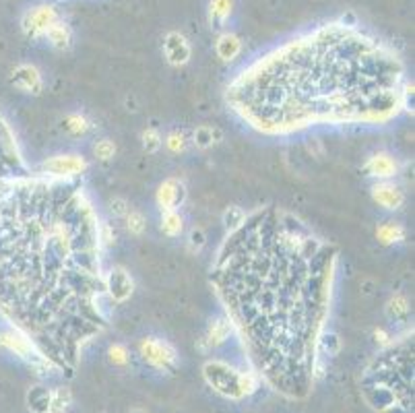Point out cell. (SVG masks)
Instances as JSON below:
<instances>
[{"label":"cell","mask_w":415,"mask_h":413,"mask_svg":"<svg viewBox=\"0 0 415 413\" xmlns=\"http://www.w3.org/2000/svg\"><path fill=\"white\" fill-rule=\"evenodd\" d=\"M100 219L77 178L0 180V314L72 374L105 329Z\"/></svg>","instance_id":"1"},{"label":"cell","mask_w":415,"mask_h":413,"mask_svg":"<svg viewBox=\"0 0 415 413\" xmlns=\"http://www.w3.org/2000/svg\"><path fill=\"white\" fill-rule=\"evenodd\" d=\"M337 248L294 213L263 206L219 246L211 283L258 379L304 399L316 380Z\"/></svg>","instance_id":"2"},{"label":"cell","mask_w":415,"mask_h":413,"mask_svg":"<svg viewBox=\"0 0 415 413\" xmlns=\"http://www.w3.org/2000/svg\"><path fill=\"white\" fill-rule=\"evenodd\" d=\"M401 56L355 23L331 21L258 56L225 102L252 131L289 137L314 126L388 124L405 107Z\"/></svg>","instance_id":"3"},{"label":"cell","mask_w":415,"mask_h":413,"mask_svg":"<svg viewBox=\"0 0 415 413\" xmlns=\"http://www.w3.org/2000/svg\"><path fill=\"white\" fill-rule=\"evenodd\" d=\"M368 405L376 413H414V333L390 341L360 380Z\"/></svg>","instance_id":"4"},{"label":"cell","mask_w":415,"mask_h":413,"mask_svg":"<svg viewBox=\"0 0 415 413\" xmlns=\"http://www.w3.org/2000/svg\"><path fill=\"white\" fill-rule=\"evenodd\" d=\"M203 376L217 395L232 399V401L246 399L242 393V384H240L242 370H238L236 366H232L223 360H209L203 366Z\"/></svg>","instance_id":"5"},{"label":"cell","mask_w":415,"mask_h":413,"mask_svg":"<svg viewBox=\"0 0 415 413\" xmlns=\"http://www.w3.org/2000/svg\"><path fill=\"white\" fill-rule=\"evenodd\" d=\"M25 172H29V166L25 164V159L19 151L17 137L11 131V126L6 124V120L0 116V180Z\"/></svg>","instance_id":"6"},{"label":"cell","mask_w":415,"mask_h":413,"mask_svg":"<svg viewBox=\"0 0 415 413\" xmlns=\"http://www.w3.org/2000/svg\"><path fill=\"white\" fill-rule=\"evenodd\" d=\"M138 353L149 366L157 370H172L178 364V351L170 343L155 337H145L138 343Z\"/></svg>","instance_id":"7"},{"label":"cell","mask_w":415,"mask_h":413,"mask_svg":"<svg viewBox=\"0 0 415 413\" xmlns=\"http://www.w3.org/2000/svg\"><path fill=\"white\" fill-rule=\"evenodd\" d=\"M56 21H60V15L56 11V6L52 4H39L34 6L32 11H27L21 19V29L23 34L32 39H39L48 32L50 25H54Z\"/></svg>","instance_id":"8"},{"label":"cell","mask_w":415,"mask_h":413,"mask_svg":"<svg viewBox=\"0 0 415 413\" xmlns=\"http://www.w3.org/2000/svg\"><path fill=\"white\" fill-rule=\"evenodd\" d=\"M87 170V162L81 155H54L39 166V173L52 178H79Z\"/></svg>","instance_id":"9"},{"label":"cell","mask_w":415,"mask_h":413,"mask_svg":"<svg viewBox=\"0 0 415 413\" xmlns=\"http://www.w3.org/2000/svg\"><path fill=\"white\" fill-rule=\"evenodd\" d=\"M133 291H135V281L126 269L114 267L104 275V294L110 296L112 302L124 304V302L131 300Z\"/></svg>","instance_id":"10"},{"label":"cell","mask_w":415,"mask_h":413,"mask_svg":"<svg viewBox=\"0 0 415 413\" xmlns=\"http://www.w3.org/2000/svg\"><path fill=\"white\" fill-rule=\"evenodd\" d=\"M370 192H372V201L386 211H399L405 205V192L393 180H376Z\"/></svg>","instance_id":"11"},{"label":"cell","mask_w":415,"mask_h":413,"mask_svg":"<svg viewBox=\"0 0 415 413\" xmlns=\"http://www.w3.org/2000/svg\"><path fill=\"white\" fill-rule=\"evenodd\" d=\"M157 206L162 209V213L166 211H178V206L186 201V186L182 180L178 178H168L159 184L157 195H155Z\"/></svg>","instance_id":"12"},{"label":"cell","mask_w":415,"mask_h":413,"mask_svg":"<svg viewBox=\"0 0 415 413\" xmlns=\"http://www.w3.org/2000/svg\"><path fill=\"white\" fill-rule=\"evenodd\" d=\"M164 56L168 60V65L172 67H184L188 65L190 56H192V48L190 41L186 39V35L180 32H170L164 37Z\"/></svg>","instance_id":"13"},{"label":"cell","mask_w":415,"mask_h":413,"mask_svg":"<svg viewBox=\"0 0 415 413\" xmlns=\"http://www.w3.org/2000/svg\"><path fill=\"white\" fill-rule=\"evenodd\" d=\"M11 85L23 93H32V96H39L44 91L41 72L35 69L34 65H19L11 72Z\"/></svg>","instance_id":"14"},{"label":"cell","mask_w":415,"mask_h":413,"mask_svg":"<svg viewBox=\"0 0 415 413\" xmlns=\"http://www.w3.org/2000/svg\"><path fill=\"white\" fill-rule=\"evenodd\" d=\"M364 172L374 180H393L399 173V162L390 153L378 151L368 157V162L364 164Z\"/></svg>","instance_id":"15"},{"label":"cell","mask_w":415,"mask_h":413,"mask_svg":"<svg viewBox=\"0 0 415 413\" xmlns=\"http://www.w3.org/2000/svg\"><path fill=\"white\" fill-rule=\"evenodd\" d=\"M232 333H234V329H232V324H230V320L225 316H219V318L211 320L205 337L201 339V349L209 351V349L221 347L223 343H228Z\"/></svg>","instance_id":"16"},{"label":"cell","mask_w":415,"mask_h":413,"mask_svg":"<svg viewBox=\"0 0 415 413\" xmlns=\"http://www.w3.org/2000/svg\"><path fill=\"white\" fill-rule=\"evenodd\" d=\"M215 52H217V56L223 63H234L240 56V52H242V39L236 34H232V32H225V34L217 37Z\"/></svg>","instance_id":"17"},{"label":"cell","mask_w":415,"mask_h":413,"mask_svg":"<svg viewBox=\"0 0 415 413\" xmlns=\"http://www.w3.org/2000/svg\"><path fill=\"white\" fill-rule=\"evenodd\" d=\"M44 39H48V44L56 50H69L70 41H72V32L70 27L60 19L54 25L48 27V32L44 34Z\"/></svg>","instance_id":"18"},{"label":"cell","mask_w":415,"mask_h":413,"mask_svg":"<svg viewBox=\"0 0 415 413\" xmlns=\"http://www.w3.org/2000/svg\"><path fill=\"white\" fill-rule=\"evenodd\" d=\"M52 399V388H46L41 384H35L27 391V405L34 413H48Z\"/></svg>","instance_id":"19"},{"label":"cell","mask_w":415,"mask_h":413,"mask_svg":"<svg viewBox=\"0 0 415 413\" xmlns=\"http://www.w3.org/2000/svg\"><path fill=\"white\" fill-rule=\"evenodd\" d=\"M376 238L384 246H390V244H399V242L405 240V228L401 223H395V221H386V223H381L376 228Z\"/></svg>","instance_id":"20"},{"label":"cell","mask_w":415,"mask_h":413,"mask_svg":"<svg viewBox=\"0 0 415 413\" xmlns=\"http://www.w3.org/2000/svg\"><path fill=\"white\" fill-rule=\"evenodd\" d=\"M384 310H386L388 320H395V322L405 320V318L409 316V312H411V308H409V300H407V296H403V294L390 296Z\"/></svg>","instance_id":"21"},{"label":"cell","mask_w":415,"mask_h":413,"mask_svg":"<svg viewBox=\"0 0 415 413\" xmlns=\"http://www.w3.org/2000/svg\"><path fill=\"white\" fill-rule=\"evenodd\" d=\"M162 232L170 238H178L184 232V217L178 211L162 213Z\"/></svg>","instance_id":"22"},{"label":"cell","mask_w":415,"mask_h":413,"mask_svg":"<svg viewBox=\"0 0 415 413\" xmlns=\"http://www.w3.org/2000/svg\"><path fill=\"white\" fill-rule=\"evenodd\" d=\"M72 403V395L70 388L67 386H56L52 388V399H50V409L48 413H65Z\"/></svg>","instance_id":"23"},{"label":"cell","mask_w":415,"mask_h":413,"mask_svg":"<svg viewBox=\"0 0 415 413\" xmlns=\"http://www.w3.org/2000/svg\"><path fill=\"white\" fill-rule=\"evenodd\" d=\"M65 129L69 131L70 135H74V137H83V135H87L93 129V124L83 114H69L65 118Z\"/></svg>","instance_id":"24"},{"label":"cell","mask_w":415,"mask_h":413,"mask_svg":"<svg viewBox=\"0 0 415 413\" xmlns=\"http://www.w3.org/2000/svg\"><path fill=\"white\" fill-rule=\"evenodd\" d=\"M221 138V133L213 126H199L192 135V140L199 149H209L213 147V143H217Z\"/></svg>","instance_id":"25"},{"label":"cell","mask_w":415,"mask_h":413,"mask_svg":"<svg viewBox=\"0 0 415 413\" xmlns=\"http://www.w3.org/2000/svg\"><path fill=\"white\" fill-rule=\"evenodd\" d=\"M244 219H246V211H244L242 206H228V209L223 211V225H225V232L230 234V232L238 230L244 223Z\"/></svg>","instance_id":"26"},{"label":"cell","mask_w":415,"mask_h":413,"mask_svg":"<svg viewBox=\"0 0 415 413\" xmlns=\"http://www.w3.org/2000/svg\"><path fill=\"white\" fill-rule=\"evenodd\" d=\"M232 15V0H211L209 4V19L211 23H223Z\"/></svg>","instance_id":"27"},{"label":"cell","mask_w":415,"mask_h":413,"mask_svg":"<svg viewBox=\"0 0 415 413\" xmlns=\"http://www.w3.org/2000/svg\"><path fill=\"white\" fill-rule=\"evenodd\" d=\"M124 221H126V230L133 234V236H143L145 230H147V219L145 215L137 211V209H131L126 215H124Z\"/></svg>","instance_id":"28"},{"label":"cell","mask_w":415,"mask_h":413,"mask_svg":"<svg viewBox=\"0 0 415 413\" xmlns=\"http://www.w3.org/2000/svg\"><path fill=\"white\" fill-rule=\"evenodd\" d=\"M140 140H143V149L147 153H157L164 145V138H162V133L157 129H147L143 131L140 135Z\"/></svg>","instance_id":"29"},{"label":"cell","mask_w":415,"mask_h":413,"mask_svg":"<svg viewBox=\"0 0 415 413\" xmlns=\"http://www.w3.org/2000/svg\"><path fill=\"white\" fill-rule=\"evenodd\" d=\"M93 155H95L100 162H110V159H114V155H116V145H114V140H110V138L98 140V143L93 145Z\"/></svg>","instance_id":"30"},{"label":"cell","mask_w":415,"mask_h":413,"mask_svg":"<svg viewBox=\"0 0 415 413\" xmlns=\"http://www.w3.org/2000/svg\"><path fill=\"white\" fill-rule=\"evenodd\" d=\"M205 244H207V234L203 232V228H192L190 234H188V242H186L188 252L199 254L205 248Z\"/></svg>","instance_id":"31"},{"label":"cell","mask_w":415,"mask_h":413,"mask_svg":"<svg viewBox=\"0 0 415 413\" xmlns=\"http://www.w3.org/2000/svg\"><path fill=\"white\" fill-rule=\"evenodd\" d=\"M107 355H110V362H112L114 366H126V364H129V349H126L124 345H110Z\"/></svg>","instance_id":"32"},{"label":"cell","mask_w":415,"mask_h":413,"mask_svg":"<svg viewBox=\"0 0 415 413\" xmlns=\"http://www.w3.org/2000/svg\"><path fill=\"white\" fill-rule=\"evenodd\" d=\"M186 145H188L186 135L180 133V131H172V133L166 137V147H168L172 153H182V151H186Z\"/></svg>","instance_id":"33"},{"label":"cell","mask_w":415,"mask_h":413,"mask_svg":"<svg viewBox=\"0 0 415 413\" xmlns=\"http://www.w3.org/2000/svg\"><path fill=\"white\" fill-rule=\"evenodd\" d=\"M110 209H112V213L118 215V217H124V215L131 211V206H129V203H126L124 199H114V201L110 203Z\"/></svg>","instance_id":"34"},{"label":"cell","mask_w":415,"mask_h":413,"mask_svg":"<svg viewBox=\"0 0 415 413\" xmlns=\"http://www.w3.org/2000/svg\"><path fill=\"white\" fill-rule=\"evenodd\" d=\"M374 339H376V343H381L382 347H386V345L390 343V335L384 331V329H374Z\"/></svg>","instance_id":"35"},{"label":"cell","mask_w":415,"mask_h":413,"mask_svg":"<svg viewBox=\"0 0 415 413\" xmlns=\"http://www.w3.org/2000/svg\"><path fill=\"white\" fill-rule=\"evenodd\" d=\"M131 413H147L145 409H140V407H135V409H131Z\"/></svg>","instance_id":"36"}]
</instances>
